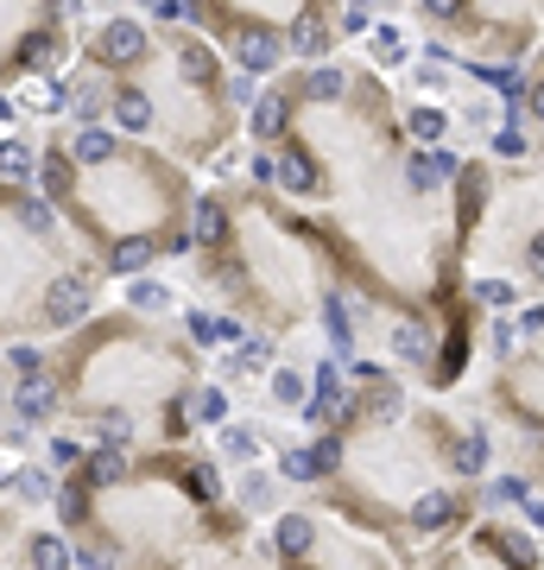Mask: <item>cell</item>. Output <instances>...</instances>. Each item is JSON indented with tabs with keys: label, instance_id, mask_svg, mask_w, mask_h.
<instances>
[{
	"label": "cell",
	"instance_id": "6da1fadb",
	"mask_svg": "<svg viewBox=\"0 0 544 570\" xmlns=\"http://www.w3.org/2000/svg\"><path fill=\"white\" fill-rule=\"evenodd\" d=\"M254 140L273 153V184L323 241L342 292H362L392 324H418L449 305L456 254L488 216V165H463L456 190L424 197L412 184L406 121H392L380 83L348 70V89L317 102L298 77L254 96Z\"/></svg>",
	"mask_w": 544,
	"mask_h": 570
},
{
	"label": "cell",
	"instance_id": "7a4b0ae2",
	"mask_svg": "<svg viewBox=\"0 0 544 570\" xmlns=\"http://www.w3.org/2000/svg\"><path fill=\"white\" fill-rule=\"evenodd\" d=\"M304 450L342 526L387 545L449 539L475 507V482H488V431L406 399L380 368H362V387L342 393L336 418Z\"/></svg>",
	"mask_w": 544,
	"mask_h": 570
},
{
	"label": "cell",
	"instance_id": "3957f363",
	"mask_svg": "<svg viewBox=\"0 0 544 570\" xmlns=\"http://www.w3.org/2000/svg\"><path fill=\"white\" fill-rule=\"evenodd\" d=\"M57 533L82 570H197L247 539L222 463L203 450H114L89 443L57 475Z\"/></svg>",
	"mask_w": 544,
	"mask_h": 570
},
{
	"label": "cell",
	"instance_id": "277c9868",
	"mask_svg": "<svg viewBox=\"0 0 544 570\" xmlns=\"http://www.w3.org/2000/svg\"><path fill=\"white\" fill-rule=\"evenodd\" d=\"M77 70L102 83L108 128L178 158L184 172L229 153L241 108H254V83L234 77L197 26H146L114 13L77 45Z\"/></svg>",
	"mask_w": 544,
	"mask_h": 570
},
{
	"label": "cell",
	"instance_id": "5b68a950",
	"mask_svg": "<svg viewBox=\"0 0 544 570\" xmlns=\"http://www.w3.org/2000/svg\"><path fill=\"white\" fill-rule=\"evenodd\" d=\"M32 190L102 273H146L165 254H190V172L108 121H70L45 133Z\"/></svg>",
	"mask_w": 544,
	"mask_h": 570
},
{
	"label": "cell",
	"instance_id": "8992f818",
	"mask_svg": "<svg viewBox=\"0 0 544 570\" xmlns=\"http://www.w3.org/2000/svg\"><path fill=\"white\" fill-rule=\"evenodd\" d=\"M45 381L57 393V418L89 443L114 450H178L197 431L203 349L178 324L146 311H96L70 337L52 342Z\"/></svg>",
	"mask_w": 544,
	"mask_h": 570
},
{
	"label": "cell",
	"instance_id": "52a82bcc",
	"mask_svg": "<svg viewBox=\"0 0 544 570\" xmlns=\"http://www.w3.org/2000/svg\"><path fill=\"white\" fill-rule=\"evenodd\" d=\"M190 254L203 266V279L222 292V305L273 337L323 317V305L342 292L304 209H291L266 184H234V190L197 197Z\"/></svg>",
	"mask_w": 544,
	"mask_h": 570
},
{
	"label": "cell",
	"instance_id": "ba28073f",
	"mask_svg": "<svg viewBox=\"0 0 544 570\" xmlns=\"http://www.w3.org/2000/svg\"><path fill=\"white\" fill-rule=\"evenodd\" d=\"M102 279L108 273L32 184L0 178V342L70 337L82 317H96Z\"/></svg>",
	"mask_w": 544,
	"mask_h": 570
},
{
	"label": "cell",
	"instance_id": "9c48e42d",
	"mask_svg": "<svg viewBox=\"0 0 544 570\" xmlns=\"http://www.w3.org/2000/svg\"><path fill=\"white\" fill-rule=\"evenodd\" d=\"M266 558H273V570H399L380 539H367L355 526H336L317 507H286L273 519Z\"/></svg>",
	"mask_w": 544,
	"mask_h": 570
},
{
	"label": "cell",
	"instance_id": "30bf717a",
	"mask_svg": "<svg viewBox=\"0 0 544 570\" xmlns=\"http://www.w3.org/2000/svg\"><path fill=\"white\" fill-rule=\"evenodd\" d=\"M77 0H0V89H26L70 52Z\"/></svg>",
	"mask_w": 544,
	"mask_h": 570
},
{
	"label": "cell",
	"instance_id": "8fae6325",
	"mask_svg": "<svg viewBox=\"0 0 544 570\" xmlns=\"http://www.w3.org/2000/svg\"><path fill=\"white\" fill-rule=\"evenodd\" d=\"M424 570H539V539L507 519H481L456 545H443Z\"/></svg>",
	"mask_w": 544,
	"mask_h": 570
},
{
	"label": "cell",
	"instance_id": "7c38bea8",
	"mask_svg": "<svg viewBox=\"0 0 544 570\" xmlns=\"http://www.w3.org/2000/svg\"><path fill=\"white\" fill-rule=\"evenodd\" d=\"M0 570H77V551L57 526H38L26 507L0 501Z\"/></svg>",
	"mask_w": 544,
	"mask_h": 570
},
{
	"label": "cell",
	"instance_id": "4fadbf2b",
	"mask_svg": "<svg viewBox=\"0 0 544 570\" xmlns=\"http://www.w3.org/2000/svg\"><path fill=\"white\" fill-rule=\"evenodd\" d=\"M493 406L513 418V425H525V431L539 438V450H544V349L513 355V362L500 368V381H493Z\"/></svg>",
	"mask_w": 544,
	"mask_h": 570
},
{
	"label": "cell",
	"instance_id": "5bb4252c",
	"mask_svg": "<svg viewBox=\"0 0 544 570\" xmlns=\"http://www.w3.org/2000/svg\"><path fill=\"white\" fill-rule=\"evenodd\" d=\"M13 413L26 418V425H57V393H52V381L38 374V381H20L13 387Z\"/></svg>",
	"mask_w": 544,
	"mask_h": 570
},
{
	"label": "cell",
	"instance_id": "9a60e30c",
	"mask_svg": "<svg viewBox=\"0 0 544 570\" xmlns=\"http://www.w3.org/2000/svg\"><path fill=\"white\" fill-rule=\"evenodd\" d=\"M367 52H374V64H387V70H399V64H406V52H412V39H406V32L392 26H374L367 32Z\"/></svg>",
	"mask_w": 544,
	"mask_h": 570
},
{
	"label": "cell",
	"instance_id": "2e32d148",
	"mask_svg": "<svg viewBox=\"0 0 544 570\" xmlns=\"http://www.w3.org/2000/svg\"><path fill=\"white\" fill-rule=\"evenodd\" d=\"M443 133H449V114H443V108H412V114H406V140H418V146H443Z\"/></svg>",
	"mask_w": 544,
	"mask_h": 570
},
{
	"label": "cell",
	"instance_id": "e0dca14e",
	"mask_svg": "<svg viewBox=\"0 0 544 570\" xmlns=\"http://www.w3.org/2000/svg\"><path fill=\"white\" fill-rule=\"evenodd\" d=\"M475 305H481V311H513V305H519V285L507 279V273H493V279H475Z\"/></svg>",
	"mask_w": 544,
	"mask_h": 570
},
{
	"label": "cell",
	"instance_id": "ac0fdd59",
	"mask_svg": "<svg viewBox=\"0 0 544 570\" xmlns=\"http://www.w3.org/2000/svg\"><path fill=\"white\" fill-rule=\"evenodd\" d=\"M222 457H229V463H254V457H259V431H254V425H222Z\"/></svg>",
	"mask_w": 544,
	"mask_h": 570
},
{
	"label": "cell",
	"instance_id": "d6986e66",
	"mask_svg": "<svg viewBox=\"0 0 544 570\" xmlns=\"http://www.w3.org/2000/svg\"><path fill=\"white\" fill-rule=\"evenodd\" d=\"M197 570H273V558H266V551H247V545H234V551H222V558H203Z\"/></svg>",
	"mask_w": 544,
	"mask_h": 570
},
{
	"label": "cell",
	"instance_id": "ffe728a7",
	"mask_svg": "<svg viewBox=\"0 0 544 570\" xmlns=\"http://www.w3.org/2000/svg\"><path fill=\"white\" fill-rule=\"evenodd\" d=\"M190 418H197V425H229V393H222V387H197Z\"/></svg>",
	"mask_w": 544,
	"mask_h": 570
},
{
	"label": "cell",
	"instance_id": "44dd1931",
	"mask_svg": "<svg viewBox=\"0 0 544 570\" xmlns=\"http://www.w3.org/2000/svg\"><path fill=\"white\" fill-rule=\"evenodd\" d=\"M273 399H279V406H304V374L279 368V374H273Z\"/></svg>",
	"mask_w": 544,
	"mask_h": 570
},
{
	"label": "cell",
	"instance_id": "7402d4cb",
	"mask_svg": "<svg viewBox=\"0 0 544 570\" xmlns=\"http://www.w3.org/2000/svg\"><path fill=\"white\" fill-rule=\"evenodd\" d=\"M488 146H493L500 158H525V133H519V128H500V133L488 140Z\"/></svg>",
	"mask_w": 544,
	"mask_h": 570
},
{
	"label": "cell",
	"instance_id": "603a6c76",
	"mask_svg": "<svg viewBox=\"0 0 544 570\" xmlns=\"http://www.w3.org/2000/svg\"><path fill=\"white\" fill-rule=\"evenodd\" d=\"M418 7H424V20H456V13H463V0H418Z\"/></svg>",
	"mask_w": 544,
	"mask_h": 570
},
{
	"label": "cell",
	"instance_id": "cb8c5ba5",
	"mask_svg": "<svg viewBox=\"0 0 544 570\" xmlns=\"http://www.w3.org/2000/svg\"><path fill=\"white\" fill-rule=\"evenodd\" d=\"M77 457H82V443H77V438H57V443H52V463H57V469H70Z\"/></svg>",
	"mask_w": 544,
	"mask_h": 570
},
{
	"label": "cell",
	"instance_id": "d4e9b609",
	"mask_svg": "<svg viewBox=\"0 0 544 570\" xmlns=\"http://www.w3.org/2000/svg\"><path fill=\"white\" fill-rule=\"evenodd\" d=\"M519 102H525V108H532V114H539V121H544V83H539V89H525Z\"/></svg>",
	"mask_w": 544,
	"mask_h": 570
},
{
	"label": "cell",
	"instance_id": "484cf974",
	"mask_svg": "<svg viewBox=\"0 0 544 570\" xmlns=\"http://www.w3.org/2000/svg\"><path fill=\"white\" fill-rule=\"evenodd\" d=\"M374 7H380V0H348V13H374Z\"/></svg>",
	"mask_w": 544,
	"mask_h": 570
},
{
	"label": "cell",
	"instance_id": "4316f807",
	"mask_svg": "<svg viewBox=\"0 0 544 570\" xmlns=\"http://www.w3.org/2000/svg\"><path fill=\"white\" fill-rule=\"evenodd\" d=\"M0 406H7V387H0Z\"/></svg>",
	"mask_w": 544,
	"mask_h": 570
},
{
	"label": "cell",
	"instance_id": "83f0119b",
	"mask_svg": "<svg viewBox=\"0 0 544 570\" xmlns=\"http://www.w3.org/2000/svg\"><path fill=\"white\" fill-rule=\"evenodd\" d=\"M153 7H158V0H153Z\"/></svg>",
	"mask_w": 544,
	"mask_h": 570
}]
</instances>
